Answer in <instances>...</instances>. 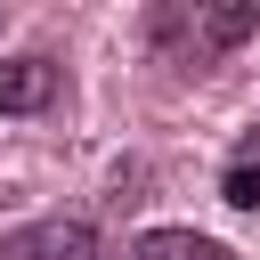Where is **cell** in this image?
I'll return each mask as SVG.
<instances>
[{"instance_id": "obj_1", "label": "cell", "mask_w": 260, "mask_h": 260, "mask_svg": "<svg viewBox=\"0 0 260 260\" xmlns=\"http://www.w3.org/2000/svg\"><path fill=\"white\" fill-rule=\"evenodd\" d=\"M146 32H154V49H171V65H211L219 49L260 32V8H154Z\"/></svg>"}, {"instance_id": "obj_5", "label": "cell", "mask_w": 260, "mask_h": 260, "mask_svg": "<svg viewBox=\"0 0 260 260\" xmlns=\"http://www.w3.org/2000/svg\"><path fill=\"white\" fill-rule=\"evenodd\" d=\"M219 195H228L236 211H260V138H244V146L228 154V171H219Z\"/></svg>"}, {"instance_id": "obj_4", "label": "cell", "mask_w": 260, "mask_h": 260, "mask_svg": "<svg viewBox=\"0 0 260 260\" xmlns=\"http://www.w3.org/2000/svg\"><path fill=\"white\" fill-rule=\"evenodd\" d=\"M114 260H228V244H211L195 228H138Z\"/></svg>"}, {"instance_id": "obj_3", "label": "cell", "mask_w": 260, "mask_h": 260, "mask_svg": "<svg viewBox=\"0 0 260 260\" xmlns=\"http://www.w3.org/2000/svg\"><path fill=\"white\" fill-rule=\"evenodd\" d=\"M57 81H65V73H57L49 57H8V65H0V114H41V106L57 98Z\"/></svg>"}, {"instance_id": "obj_2", "label": "cell", "mask_w": 260, "mask_h": 260, "mask_svg": "<svg viewBox=\"0 0 260 260\" xmlns=\"http://www.w3.org/2000/svg\"><path fill=\"white\" fill-rule=\"evenodd\" d=\"M0 260H98V228L81 211H49L0 236Z\"/></svg>"}]
</instances>
